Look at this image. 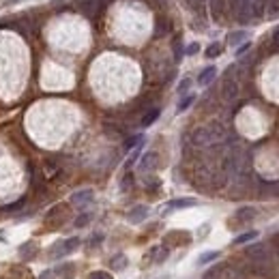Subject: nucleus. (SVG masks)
<instances>
[{"label": "nucleus", "instance_id": "21", "mask_svg": "<svg viewBox=\"0 0 279 279\" xmlns=\"http://www.w3.org/2000/svg\"><path fill=\"white\" fill-rule=\"evenodd\" d=\"M114 269H123L124 264H127V258H124V253H118V256L112 258V262H110Z\"/></svg>", "mask_w": 279, "mask_h": 279}, {"label": "nucleus", "instance_id": "25", "mask_svg": "<svg viewBox=\"0 0 279 279\" xmlns=\"http://www.w3.org/2000/svg\"><path fill=\"white\" fill-rule=\"evenodd\" d=\"M131 181H133V176H131V174H127V176H124V179H123V185H121L123 191H127V189L131 187Z\"/></svg>", "mask_w": 279, "mask_h": 279}, {"label": "nucleus", "instance_id": "22", "mask_svg": "<svg viewBox=\"0 0 279 279\" xmlns=\"http://www.w3.org/2000/svg\"><path fill=\"white\" fill-rule=\"evenodd\" d=\"M88 279H112V275L110 273H105V271H94V273H91V277Z\"/></svg>", "mask_w": 279, "mask_h": 279}, {"label": "nucleus", "instance_id": "7", "mask_svg": "<svg viewBox=\"0 0 279 279\" xmlns=\"http://www.w3.org/2000/svg\"><path fill=\"white\" fill-rule=\"evenodd\" d=\"M256 215H258V211L253 209V206H243V209L236 211L234 217L239 223H247V221H251V219H256Z\"/></svg>", "mask_w": 279, "mask_h": 279}, {"label": "nucleus", "instance_id": "24", "mask_svg": "<svg viewBox=\"0 0 279 279\" xmlns=\"http://www.w3.org/2000/svg\"><path fill=\"white\" fill-rule=\"evenodd\" d=\"M189 86H191V80H189V78H185V80H183L181 84H179V93H181V94H187Z\"/></svg>", "mask_w": 279, "mask_h": 279}, {"label": "nucleus", "instance_id": "15", "mask_svg": "<svg viewBox=\"0 0 279 279\" xmlns=\"http://www.w3.org/2000/svg\"><path fill=\"white\" fill-rule=\"evenodd\" d=\"M193 101H195V94H193V93L183 94V99L179 101V114H183V112H187L189 108H191V105H193Z\"/></svg>", "mask_w": 279, "mask_h": 279}, {"label": "nucleus", "instance_id": "13", "mask_svg": "<svg viewBox=\"0 0 279 279\" xmlns=\"http://www.w3.org/2000/svg\"><path fill=\"white\" fill-rule=\"evenodd\" d=\"M198 200L193 198H181V200H172L168 204V209H189V206H195Z\"/></svg>", "mask_w": 279, "mask_h": 279}, {"label": "nucleus", "instance_id": "14", "mask_svg": "<svg viewBox=\"0 0 279 279\" xmlns=\"http://www.w3.org/2000/svg\"><path fill=\"white\" fill-rule=\"evenodd\" d=\"M247 41V31H234L228 34V43L230 45H241Z\"/></svg>", "mask_w": 279, "mask_h": 279}, {"label": "nucleus", "instance_id": "16", "mask_svg": "<svg viewBox=\"0 0 279 279\" xmlns=\"http://www.w3.org/2000/svg\"><path fill=\"white\" fill-rule=\"evenodd\" d=\"M168 256H170V249L168 247H155V249H151V258L155 260V262H163Z\"/></svg>", "mask_w": 279, "mask_h": 279}, {"label": "nucleus", "instance_id": "17", "mask_svg": "<svg viewBox=\"0 0 279 279\" xmlns=\"http://www.w3.org/2000/svg\"><path fill=\"white\" fill-rule=\"evenodd\" d=\"M221 256L219 251H206V253H202V256L198 258V264L202 266V264H209V262H215V260Z\"/></svg>", "mask_w": 279, "mask_h": 279}, {"label": "nucleus", "instance_id": "9", "mask_svg": "<svg viewBox=\"0 0 279 279\" xmlns=\"http://www.w3.org/2000/svg\"><path fill=\"white\" fill-rule=\"evenodd\" d=\"M80 239L78 236H71V239H67V241H62L61 245H56V249H61V256L62 253H71V251H75V249L80 247Z\"/></svg>", "mask_w": 279, "mask_h": 279}, {"label": "nucleus", "instance_id": "5", "mask_svg": "<svg viewBox=\"0 0 279 279\" xmlns=\"http://www.w3.org/2000/svg\"><path fill=\"white\" fill-rule=\"evenodd\" d=\"M221 94L225 101H234L239 97V82H234L232 78H225L223 82V88H221Z\"/></svg>", "mask_w": 279, "mask_h": 279}, {"label": "nucleus", "instance_id": "30", "mask_svg": "<svg viewBox=\"0 0 279 279\" xmlns=\"http://www.w3.org/2000/svg\"><path fill=\"white\" fill-rule=\"evenodd\" d=\"M273 43H275L279 47V26L275 28V32H273Z\"/></svg>", "mask_w": 279, "mask_h": 279}, {"label": "nucleus", "instance_id": "20", "mask_svg": "<svg viewBox=\"0 0 279 279\" xmlns=\"http://www.w3.org/2000/svg\"><path fill=\"white\" fill-rule=\"evenodd\" d=\"M91 219H93V213H82V215L73 221V225H75V228H84V225L91 223Z\"/></svg>", "mask_w": 279, "mask_h": 279}, {"label": "nucleus", "instance_id": "4", "mask_svg": "<svg viewBox=\"0 0 279 279\" xmlns=\"http://www.w3.org/2000/svg\"><path fill=\"white\" fill-rule=\"evenodd\" d=\"M93 200H94L93 189H82V191H75L73 195H71V204L78 206V209H84V206H88Z\"/></svg>", "mask_w": 279, "mask_h": 279}, {"label": "nucleus", "instance_id": "12", "mask_svg": "<svg viewBox=\"0 0 279 279\" xmlns=\"http://www.w3.org/2000/svg\"><path fill=\"white\" fill-rule=\"evenodd\" d=\"M159 114H161V110H159V108H151V110H148L144 116H142L140 124H142V127H151V124H153V123H155L157 118H159Z\"/></svg>", "mask_w": 279, "mask_h": 279}, {"label": "nucleus", "instance_id": "6", "mask_svg": "<svg viewBox=\"0 0 279 279\" xmlns=\"http://www.w3.org/2000/svg\"><path fill=\"white\" fill-rule=\"evenodd\" d=\"M146 217H148V206H144V204L133 206V209L129 211V215H127L129 223H142Z\"/></svg>", "mask_w": 279, "mask_h": 279}, {"label": "nucleus", "instance_id": "2", "mask_svg": "<svg viewBox=\"0 0 279 279\" xmlns=\"http://www.w3.org/2000/svg\"><path fill=\"white\" fill-rule=\"evenodd\" d=\"M249 2H251V0H232L234 17L241 24H249V22H251V17H249Z\"/></svg>", "mask_w": 279, "mask_h": 279}, {"label": "nucleus", "instance_id": "18", "mask_svg": "<svg viewBox=\"0 0 279 279\" xmlns=\"http://www.w3.org/2000/svg\"><path fill=\"white\" fill-rule=\"evenodd\" d=\"M221 50H223L221 43H211L209 47H206L204 54H206V58H217L219 54H221Z\"/></svg>", "mask_w": 279, "mask_h": 279}, {"label": "nucleus", "instance_id": "11", "mask_svg": "<svg viewBox=\"0 0 279 279\" xmlns=\"http://www.w3.org/2000/svg\"><path fill=\"white\" fill-rule=\"evenodd\" d=\"M258 230H247V232H243V234H239L236 239L232 241L234 245H245V243H251V241H256L258 239Z\"/></svg>", "mask_w": 279, "mask_h": 279}, {"label": "nucleus", "instance_id": "28", "mask_svg": "<svg viewBox=\"0 0 279 279\" xmlns=\"http://www.w3.org/2000/svg\"><path fill=\"white\" fill-rule=\"evenodd\" d=\"M99 243H103V234H97V236H93V239H91V247L99 245Z\"/></svg>", "mask_w": 279, "mask_h": 279}, {"label": "nucleus", "instance_id": "26", "mask_svg": "<svg viewBox=\"0 0 279 279\" xmlns=\"http://www.w3.org/2000/svg\"><path fill=\"white\" fill-rule=\"evenodd\" d=\"M198 52H200V45H198V43H191V45H189L187 50H185V54H187V56H193V54H198Z\"/></svg>", "mask_w": 279, "mask_h": 279}, {"label": "nucleus", "instance_id": "29", "mask_svg": "<svg viewBox=\"0 0 279 279\" xmlns=\"http://www.w3.org/2000/svg\"><path fill=\"white\" fill-rule=\"evenodd\" d=\"M24 204H26V200H20V202H15V204L7 206V211H15V209H20V206H24Z\"/></svg>", "mask_w": 279, "mask_h": 279}, {"label": "nucleus", "instance_id": "23", "mask_svg": "<svg viewBox=\"0 0 279 279\" xmlns=\"http://www.w3.org/2000/svg\"><path fill=\"white\" fill-rule=\"evenodd\" d=\"M249 47H251V41H245V43H241L239 47H236V58H239V56H243V54H245V52L249 50Z\"/></svg>", "mask_w": 279, "mask_h": 279}, {"label": "nucleus", "instance_id": "8", "mask_svg": "<svg viewBox=\"0 0 279 279\" xmlns=\"http://www.w3.org/2000/svg\"><path fill=\"white\" fill-rule=\"evenodd\" d=\"M215 78H217V67H213V64H211V67L202 69V73L198 75V84L200 86H209Z\"/></svg>", "mask_w": 279, "mask_h": 279}, {"label": "nucleus", "instance_id": "19", "mask_svg": "<svg viewBox=\"0 0 279 279\" xmlns=\"http://www.w3.org/2000/svg\"><path fill=\"white\" fill-rule=\"evenodd\" d=\"M140 144H142V135H131V138L124 140V151H133V148Z\"/></svg>", "mask_w": 279, "mask_h": 279}, {"label": "nucleus", "instance_id": "27", "mask_svg": "<svg viewBox=\"0 0 279 279\" xmlns=\"http://www.w3.org/2000/svg\"><path fill=\"white\" fill-rule=\"evenodd\" d=\"M174 54H176V61H181V56H183V50H181V43H179V39L174 41Z\"/></svg>", "mask_w": 279, "mask_h": 279}, {"label": "nucleus", "instance_id": "1", "mask_svg": "<svg viewBox=\"0 0 279 279\" xmlns=\"http://www.w3.org/2000/svg\"><path fill=\"white\" fill-rule=\"evenodd\" d=\"M225 127L221 123H211L206 127H198L191 133V144L195 148H211L215 144H221L225 140Z\"/></svg>", "mask_w": 279, "mask_h": 279}, {"label": "nucleus", "instance_id": "3", "mask_svg": "<svg viewBox=\"0 0 279 279\" xmlns=\"http://www.w3.org/2000/svg\"><path fill=\"white\" fill-rule=\"evenodd\" d=\"M245 253H247V258H249V260H253L256 264L266 262V260H269V251H266V247L262 245V243H256V245H249V247L245 249Z\"/></svg>", "mask_w": 279, "mask_h": 279}, {"label": "nucleus", "instance_id": "31", "mask_svg": "<svg viewBox=\"0 0 279 279\" xmlns=\"http://www.w3.org/2000/svg\"><path fill=\"white\" fill-rule=\"evenodd\" d=\"M15 2H20V0H7V2H4V4H7V7H9V4H15Z\"/></svg>", "mask_w": 279, "mask_h": 279}, {"label": "nucleus", "instance_id": "10", "mask_svg": "<svg viewBox=\"0 0 279 279\" xmlns=\"http://www.w3.org/2000/svg\"><path fill=\"white\" fill-rule=\"evenodd\" d=\"M155 163H157V153H146V155L142 157V161H140V170L148 172V170L155 168Z\"/></svg>", "mask_w": 279, "mask_h": 279}]
</instances>
